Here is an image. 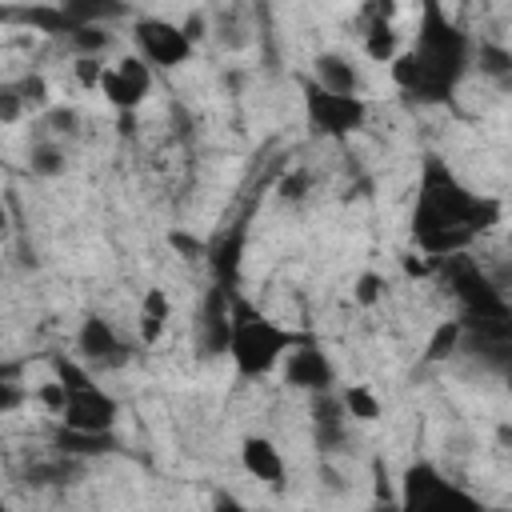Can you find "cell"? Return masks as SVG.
Segmentation results:
<instances>
[{"label":"cell","instance_id":"obj_17","mask_svg":"<svg viewBox=\"0 0 512 512\" xmlns=\"http://www.w3.org/2000/svg\"><path fill=\"white\" fill-rule=\"evenodd\" d=\"M168 316H172L168 292L164 288H148L144 300H140V344H156L160 332L168 328Z\"/></svg>","mask_w":512,"mask_h":512},{"label":"cell","instance_id":"obj_3","mask_svg":"<svg viewBox=\"0 0 512 512\" xmlns=\"http://www.w3.org/2000/svg\"><path fill=\"white\" fill-rule=\"evenodd\" d=\"M304 340H308L304 332L280 328L260 308H252L244 296H232V344H228V356H232V364H236V372L244 380H256V376L272 372Z\"/></svg>","mask_w":512,"mask_h":512},{"label":"cell","instance_id":"obj_14","mask_svg":"<svg viewBox=\"0 0 512 512\" xmlns=\"http://www.w3.org/2000/svg\"><path fill=\"white\" fill-rule=\"evenodd\" d=\"M312 80L332 96H360V72L340 52H320L312 60Z\"/></svg>","mask_w":512,"mask_h":512},{"label":"cell","instance_id":"obj_22","mask_svg":"<svg viewBox=\"0 0 512 512\" xmlns=\"http://www.w3.org/2000/svg\"><path fill=\"white\" fill-rule=\"evenodd\" d=\"M364 52H368V60H376V64L396 60V32H392L384 20L372 24V28L364 32Z\"/></svg>","mask_w":512,"mask_h":512},{"label":"cell","instance_id":"obj_34","mask_svg":"<svg viewBox=\"0 0 512 512\" xmlns=\"http://www.w3.org/2000/svg\"><path fill=\"white\" fill-rule=\"evenodd\" d=\"M212 512H244V504H240L236 496H228V492H220V496H216V504H212Z\"/></svg>","mask_w":512,"mask_h":512},{"label":"cell","instance_id":"obj_8","mask_svg":"<svg viewBox=\"0 0 512 512\" xmlns=\"http://www.w3.org/2000/svg\"><path fill=\"white\" fill-rule=\"evenodd\" d=\"M148 88H152V72H148V64L140 56H124L116 68L104 72V84H100V92L108 96V104L120 108V112H128V116H132V108L144 104Z\"/></svg>","mask_w":512,"mask_h":512},{"label":"cell","instance_id":"obj_31","mask_svg":"<svg viewBox=\"0 0 512 512\" xmlns=\"http://www.w3.org/2000/svg\"><path fill=\"white\" fill-rule=\"evenodd\" d=\"M104 72H108V68H104L100 60H88V56H80V60H76V80H80L84 88L104 84Z\"/></svg>","mask_w":512,"mask_h":512},{"label":"cell","instance_id":"obj_27","mask_svg":"<svg viewBox=\"0 0 512 512\" xmlns=\"http://www.w3.org/2000/svg\"><path fill=\"white\" fill-rule=\"evenodd\" d=\"M16 88H20V100H24V104H32V108H44V104H48V84H44V76L28 72V76L16 80Z\"/></svg>","mask_w":512,"mask_h":512},{"label":"cell","instance_id":"obj_10","mask_svg":"<svg viewBox=\"0 0 512 512\" xmlns=\"http://www.w3.org/2000/svg\"><path fill=\"white\" fill-rule=\"evenodd\" d=\"M120 416V404L104 392V388H80L68 396V408H64V428H76V432H112Z\"/></svg>","mask_w":512,"mask_h":512},{"label":"cell","instance_id":"obj_32","mask_svg":"<svg viewBox=\"0 0 512 512\" xmlns=\"http://www.w3.org/2000/svg\"><path fill=\"white\" fill-rule=\"evenodd\" d=\"M20 108H24L20 88H16V84H4V88H0V120H4V124H12V120L20 116Z\"/></svg>","mask_w":512,"mask_h":512},{"label":"cell","instance_id":"obj_12","mask_svg":"<svg viewBox=\"0 0 512 512\" xmlns=\"http://www.w3.org/2000/svg\"><path fill=\"white\" fill-rule=\"evenodd\" d=\"M76 348L88 356V360H96V364H120L128 352L120 348V336H116V328L104 320V316H84V324H80V332H76Z\"/></svg>","mask_w":512,"mask_h":512},{"label":"cell","instance_id":"obj_19","mask_svg":"<svg viewBox=\"0 0 512 512\" xmlns=\"http://www.w3.org/2000/svg\"><path fill=\"white\" fill-rule=\"evenodd\" d=\"M460 340H464V320H444V324H436L432 336H428V344H424V364L448 360V356L460 348Z\"/></svg>","mask_w":512,"mask_h":512},{"label":"cell","instance_id":"obj_33","mask_svg":"<svg viewBox=\"0 0 512 512\" xmlns=\"http://www.w3.org/2000/svg\"><path fill=\"white\" fill-rule=\"evenodd\" d=\"M180 28H184V36H188V40H200V36H204V16L196 12V16H188Z\"/></svg>","mask_w":512,"mask_h":512},{"label":"cell","instance_id":"obj_30","mask_svg":"<svg viewBox=\"0 0 512 512\" xmlns=\"http://www.w3.org/2000/svg\"><path fill=\"white\" fill-rule=\"evenodd\" d=\"M168 244H172L180 256H188V260H192V256H208V244L196 240V236H188V232H180V228L168 232Z\"/></svg>","mask_w":512,"mask_h":512},{"label":"cell","instance_id":"obj_35","mask_svg":"<svg viewBox=\"0 0 512 512\" xmlns=\"http://www.w3.org/2000/svg\"><path fill=\"white\" fill-rule=\"evenodd\" d=\"M52 124H56L60 132H72V124H76V116H72V112H52Z\"/></svg>","mask_w":512,"mask_h":512},{"label":"cell","instance_id":"obj_18","mask_svg":"<svg viewBox=\"0 0 512 512\" xmlns=\"http://www.w3.org/2000/svg\"><path fill=\"white\" fill-rule=\"evenodd\" d=\"M56 448H60L64 456H104V452L116 448V436H112V432H76V428H60Z\"/></svg>","mask_w":512,"mask_h":512},{"label":"cell","instance_id":"obj_29","mask_svg":"<svg viewBox=\"0 0 512 512\" xmlns=\"http://www.w3.org/2000/svg\"><path fill=\"white\" fill-rule=\"evenodd\" d=\"M276 192H280L284 200H304V192H308V172H304V168L284 172L280 184H276Z\"/></svg>","mask_w":512,"mask_h":512},{"label":"cell","instance_id":"obj_6","mask_svg":"<svg viewBox=\"0 0 512 512\" xmlns=\"http://www.w3.org/2000/svg\"><path fill=\"white\" fill-rule=\"evenodd\" d=\"M304 112L316 136H352L368 120V104L360 96H332L316 80H304Z\"/></svg>","mask_w":512,"mask_h":512},{"label":"cell","instance_id":"obj_28","mask_svg":"<svg viewBox=\"0 0 512 512\" xmlns=\"http://www.w3.org/2000/svg\"><path fill=\"white\" fill-rule=\"evenodd\" d=\"M68 396H72V392H68L60 380H48V384H40V392H36V400H40V404H44L52 416H64V408H68Z\"/></svg>","mask_w":512,"mask_h":512},{"label":"cell","instance_id":"obj_7","mask_svg":"<svg viewBox=\"0 0 512 512\" xmlns=\"http://www.w3.org/2000/svg\"><path fill=\"white\" fill-rule=\"evenodd\" d=\"M136 48H140L144 64H160V68H176L192 56V40L172 20H140L136 24Z\"/></svg>","mask_w":512,"mask_h":512},{"label":"cell","instance_id":"obj_16","mask_svg":"<svg viewBox=\"0 0 512 512\" xmlns=\"http://www.w3.org/2000/svg\"><path fill=\"white\" fill-rule=\"evenodd\" d=\"M312 416H316V448L324 452H336L344 444V400H336L332 392H320L316 404H312Z\"/></svg>","mask_w":512,"mask_h":512},{"label":"cell","instance_id":"obj_11","mask_svg":"<svg viewBox=\"0 0 512 512\" xmlns=\"http://www.w3.org/2000/svg\"><path fill=\"white\" fill-rule=\"evenodd\" d=\"M284 380L292 384V388H304V392H332V384H336V368H332V360L320 352V344H312V340H304L300 348H292L288 352V360H284Z\"/></svg>","mask_w":512,"mask_h":512},{"label":"cell","instance_id":"obj_36","mask_svg":"<svg viewBox=\"0 0 512 512\" xmlns=\"http://www.w3.org/2000/svg\"><path fill=\"white\" fill-rule=\"evenodd\" d=\"M404 272H408V276H428V264H424V260H412V256H404Z\"/></svg>","mask_w":512,"mask_h":512},{"label":"cell","instance_id":"obj_5","mask_svg":"<svg viewBox=\"0 0 512 512\" xmlns=\"http://www.w3.org/2000/svg\"><path fill=\"white\" fill-rule=\"evenodd\" d=\"M440 272H444V280H448L452 296L460 300L464 320H492V316L512 312V304L500 296V288H496V284L480 272V264H476V260H468L464 252L444 256V260H440Z\"/></svg>","mask_w":512,"mask_h":512},{"label":"cell","instance_id":"obj_23","mask_svg":"<svg viewBox=\"0 0 512 512\" xmlns=\"http://www.w3.org/2000/svg\"><path fill=\"white\" fill-rule=\"evenodd\" d=\"M28 172H32V176H44V180H48V176H60V172H64V152H60L56 144H48V140H44V144H32V152H28Z\"/></svg>","mask_w":512,"mask_h":512},{"label":"cell","instance_id":"obj_15","mask_svg":"<svg viewBox=\"0 0 512 512\" xmlns=\"http://www.w3.org/2000/svg\"><path fill=\"white\" fill-rule=\"evenodd\" d=\"M240 256H244V220H236L228 232H220V236H216V244L208 248V264H212L216 284L236 288V276H240Z\"/></svg>","mask_w":512,"mask_h":512},{"label":"cell","instance_id":"obj_4","mask_svg":"<svg viewBox=\"0 0 512 512\" xmlns=\"http://www.w3.org/2000/svg\"><path fill=\"white\" fill-rule=\"evenodd\" d=\"M400 512H484V504L460 484H448L436 464L416 460L400 484Z\"/></svg>","mask_w":512,"mask_h":512},{"label":"cell","instance_id":"obj_9","mask_svg":"<svg viewBox=\"0 0 512 512\" xmlns=\"http://www.w3.org/2000/svg\"><path fill=\"white\" fill-rule=\"evenodd\" d=\"M232 296H236V288H224V284H212L204 296V308H200L204 356H224L232 344Z\"/></svg>","mask_w":512,"mask_h":512},{"label":"cell","instance_id":"obj_25","mask_svg":"<svg viewBox=\"0 0 512 512\" xmlns=\"http://www.w3.org/2000/svg\"><path fill=\"white\" fill-rule=\"evenodd\" d=\"M384 276L380 272H360L356 276V284H352V300L360 304V308H372V304H380V296H384Z\"/></svg>","mask_w":512,"mask_h":512},{"label":"cell","instance_id":"obj_37","mask_svg":"<svg viewBox=\"0 0 512 512\" xmlns=\"http://www.w3.org/2000/svg\"><path fill=\"white\" fill-rule=\"evenodd\" d=\"M372 512H400V504H392V500H376Z\"/></svg>","mask_w":512,"mask_h":512},{"label":"cell","instance_id":"obj_26","mask_svg":"<svg viewBox=\"0 0 512 512\" xmlns=\"http://www.w3.org/2000/svg\"><path fill=\"white\" fill-rule=\"evenodd\" d=\"M52 372H56V380L68 388V392H80V388H92V376L76 364V360H68V356H52Z\"/></svg>","mask_w":512,"mask_h":512},{"label":"cell","instance_id":"obj_13","mask_svg":"<svg viewBox=\"0 0 512 512\" xmlns=\"http://www.w3.org/2000/svg\"><path fill=\"white\" fill-rule=\"evenodd\" d=\"M240 464H244L248 476L264 480V484H272V488L284 484V456H280V448H276L272 440H264V436H244V444H240Z\"/></svg>","mask_w":512,"mask_h":512},{"label":"cell","instance_id":"obj_24","mask_svg":"<svg viewBox=\"0 0 512 512\" xmlns=\"http://www.w3.org/2000/svg\"><path fill=\"white\" fill-rule=\"evenodd\" d=\"M68 44H72L80 56H88V60H100V52L112 44V36H108L104 28H76V32L68 36Z\"/></svg>","mask_w":512,"mask_h":512},{"label":"cell","instance_id":"obj_1","mask_svg":"<svg viewBox=\"0 0 512 512\" xmlns=\"http://www.w3.org/2000/svg\"><path fill=\"white\" fill-rule=\"evenodd\" d=\"M468 64H472V40L456 24H448L440 4H424L416 44L392 60V80L396 88L420 100H448L464 80Z\"/></svg>","mask_w":512,"mask_h":512},{"label":"cell","instance_id":"obj_20","mask_svg":"<svg viewBox=\"0 0 512 512\" xmlns=\"http://www.w3.org/2000/svg\"><path fill=\"white\" fill-rule=\"evenodd\" d=\"M472 60H476V68H480L484 76H492V80H500V84L512 80V48L484 40L480 48H472Z\"/></svg>","mask_w":512,"mask_h":512},{"label":"cell","instance_id":"obj_21","mask_svg":"<svg viewBox=\"0 0 512 512\" xmlns=\"http://www.w3.org/2000/svg\"><path fill=\"white\" fill-rule=\"evenodd\" d=\"M344 412L352 416V420H360V424H372V420H380V400H376V392L368 388V384H352V388H344Z\"/></svg>","mask_w":512,"mask_h":512},{"label":"cell","instance_id":"obj_2","mask_svg":"<svg viewBox=\"0 0 512 512\" xmlns=\"http://www.w3.org/2000/svg\"><path fill=\"white\" fill-rule=\"evenodd\" d=\"M476 204L480 196H472L440 156H424V172H420V192H416V208H412V236L416 244L444 260L456 256L472 244L476 228Z\"/></svg>","mask_w":512,"mask_h":512}]
</instances>
